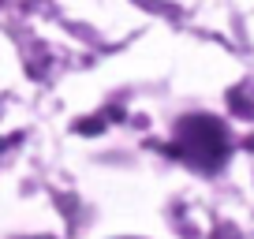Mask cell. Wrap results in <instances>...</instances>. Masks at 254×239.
<instances>
[{"label":"cell","mask_w":254,"mask_h":239,"mask_svg":"<svg viewBox=\"0 0 254 239\" xmlns=\"http://www.w3.org/2000/svg\"><path fill=\"white\" fill-rule=\"evenodd\" d=\"M176 150L180 157H187L190 165L206 168H221V161L228 157V138H224V127L209 116H187L180 123V135H176Z\"/></svg>","instance_id":"obj_1"}]
</instances>
